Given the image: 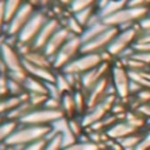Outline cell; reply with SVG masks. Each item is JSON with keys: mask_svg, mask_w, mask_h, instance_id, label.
Segmentation results:
<instances>
[{"mask_svg": "<svg viewBox=\"0 0 150 150\" xmlns=\"http://www.w3.org/2000/svg\"><path fill=\"white\" fill-rule=\"evenodd\" d=\"M52 127H41V125H26L18 124L17 129L12 133L7 140L5 145L12 146L15 149H21L30 144H36L38 141L47 140L49 134L52 133Z\"/></svg>", "mask_w": 150, "mask_h": 150, "instance_id": "6da1fadb", "label": "cell"}, {"mask_svg": "<svg viewBox=\"0 0 150 150\" xmlns=\"http://www.w3.org/2000/svg\"><path fill=\"white\" fill-rule=\"evenodd\" d=\"M65 117L61 109H50V108H36L29 112L18 124L26 125H41V127H52L55 121Z\"/></svg>", "mask_w": 150, "mask_h": 150, "instance_id": "7a4b0ae2", "label": "cell"}, {"mask_svg": "<svg viewBox=\"0 0 150 150\" xmlns=\"http://www.w3.org/2000/svg\"><path fill=\"white\" fill-rule=\"evenodd\" d=\"M100 63H103L101 55H99L98 53H90V54H84L80 58L73 59L67 66H65L62 73L74 74V75L82 76L83 74H86L90 70H92V69L98 67Z\"/></svg>", "mask_w": 150, "mask_h": 150, "instance_id": "3957f363", "label": "cell"}, {"mask_svg": "<svg viewBox=\"0 0 150 150\" xmlns=\"http://www.w3.org/2000/svg\"><path fill=\"white\" fill-rule=\"evenodd\" d=\"M115 101H116V98H115V95L112 93V95L107 96L104 100H101L99 104H96L93 108L88 109V112L84 115V117H83V120H82L83 127L90 128V127H92L93 124H96V122L101 121L104 117H107V113H108L109 111H112V108H113Z\"/></svg>", "mask_w": 150, "mask_h": 150, "instance_id": "277c9868", "label": "cell"}, {"mask_svg": "<svg viewBox=\"0 0 150 150\" xmlns=\"http://www.w3.org/2000/svg\"><path fill=\"white\" fill-rule=\"evenodd\" d=\"M82 40L78 38V37H73V38H69L65 42L62 47L58 50V53L54 55L53 58V66L57 69H65V66H67L71 61L74 59L75 54L78 53V50L82 49Z\"/></svg>", "mask_w": 150, "mask_h": 150, "instance_id": "5b68a950", "label": "cell"}, {"mask_svg": "<svg viewBox=\"0 0 150 150\" xmlns=\"http://www.w3.org/2000/svg\"><path fill=\"white\" fill-rule=\"evenodd\" d=\"M112 79H113V90L119 95V98L127 99L130 93V78L129 73L124 70L121 66H115L112 70Z\"/></svg>", "mask_w": 150, "mask_h": 150, "instance_id": "8992f818", "label": "cell"}, {"mask_svg": "<svg viewBox=\"0 0 150 150\" xmlns=\"http://www.w3.org/2000/svg\"><path fill=\"white\" fill-rule=\"evenodd\" d=\"M115 34H116V30H115V29H107V30H104L103 33H100L99 36H96L95 38H92L91 41L83 44L80 52H82L83 54L96 53L99 49H101L103 46L111 44L112 38L115 37Z\"/></svg>", "mask_w": 150, "mask_h": 150, "instance_id": "52a82bcc", "label": "cell"}, {"mask_svg": "<svg viewBox=\"0 0 150 150\" xmlns=\"http://www.w3.org/2000/svg\"><path fill=\"white\" fill-rule=\"evenodd\" d=\"M107 70H108V63L103 62V63H100L98 67H95V69H92V70H90L88 73L83 74L82 76H80V87H82L83 90L90 91L96 83L100 82L103 78H105L104 74L107 73Z\"/></svg>", "mask_w": 150, "mask_h": 150, "instance_id": "ba28073f", "label": "cell"}, {"mask_svg": "<svg viewBox=\"0 0 150 150\" xmlns=\"http://www.w3.org/2000/svg\"><path fill=\"white\" fill-rule=\"evenodd\" d=\"M0 52H1V59H3V62H4L5 67H7L8 73L24 70L23 59L18 58V55L11 49V46H8V45H1Z\"/></svg>", "mask_w": 150, "mask_h": 150, "instance_id": "9c48e42d", "label": "cell"}, {"mask_svg": "<svg viewBox=\"0 0 150 150\" xmlns=\"http://www.w3.org/2000/svg\"><path fill=\"white\" fill-rule=\"evenodd\" d=\"M23 65H24V69H25V71L28 73L29 76H33V78H36V79H40L45 83H55L57 75L53 74L52 71H50V69L38 67V66H34L24 59H23Z\"/></svg>", "mask_w": 150, "mask_h": 150, "instance_id": "30bf717a", "label": "cell"}, {"mask_svg": "<svg viewBox=\"0 0 150 150\" xmlns=\"http://www.w3.org/2000/svg\"><path fill=\"white\" fill-rule=\"evenodd\" d=\"M44 23V17L42 15H34L32 18H29V21L25 24V26L23 28L20 33V41L21 42H28L32 38H34L37 34V32L41 30V25Z\"/></svg>", "mask_w": 150, "mask_h": 150, "instance_id": "8fae6325", "label": "cell"}, {"mask_svg": "<svg viewBox=\"0 0 150 150\" xmlns=\"http://www.w3.org/2000/svg\"><path fill=\"white\" fill-rule=\"evenodd\" d=\"M67 40H69V33L65 29L55 32L52 36V38L49 40V42L46 44V46H45V54L47 57H54Z\"/></svg>", "mask_w": 150, "mask_h": 150, "instance_id": "7c38bea8", "label": "cell"}, {"mask_svg": "<svg viewBox=\"0 0 150 150\" xmlns=\"http://www.w3.org/2000/svg\"><path fill=\"white\" fill-rule=\"evenodd\" d=\"M145 9L144 8H133V9H128V11H121V12H116L111 16H105L104 23L105 24H116V23H125L129 21L132 18H136L138 16L144 15Z\"/></svg>", "mask_w": 150, "mask_h": 150, "instance_id": "4fadbf2b", "label": "cell"}, {"mask_svg": "<svg viewBox=\"0 0 150 150\" xmlns=\"http://www.w3.org/2000/svg\"><path fill=\"white\" fill-rule=\"evenodd\" d=\"M136 130L137 129L133 128L130 124H128L127 121H122V122H116L115 125H112V127L107 130V136H108L109 138H115V140L120 141L130 134H134Z\"/></svg>", "mask_w": 150, "mask_h": 150, "instance_id": "5bb4252c", "label": "cell"}, {"mask_svg": "<svg viewBox=\"0 0 150 150\" xmlns=\"http://www.w3.org/2000/svg\"><path fill=\"white\" fill-rule=\"evenodd\" d=\"M133 37H134V32L133 30H128V32H125V33H122L121 36L115 38L113 41L108 45V53L112 55L120 54V53L127 47V45L132 41Z\"/></svg>", "mask_w": 150, "mask_h": 150, "instance_id": "9a60e30c", "label": "cell"}, {"mask_svg": "<svg viewBox=\"0 0 150 150\" xmlns=\"http://www.w3.org/2000/svg\"><path fill=\"white\" fill-rule=\"evenodd\" d=\"M57 28V21L52 20L46 24L45 26H42V29L40 30V33L36 37V42H34V47H42L46 46V44L49 42V40L52 38V36L54 33L53 32Z\"/></svg>", "mask_w": 150, "mask_h": 150, "instance_id": "2e32d148", "label": "cell"}, {"mask_svg": "<svg viewBox=\"0 0 150 150\" xmlns=\"http://www.w3.org/2000/svg\"><path fill=\"white\" fill-rule=\"evenodd\" d=\"M30 5L29 4H24L23 7L18 9V12L16 13V16L13 17L12 24H11V28H9V33H15L17 32L20 28H23V25L25 24V21L28 20L29 15H30Z\"/></svg>", "mask_w": 150, "mask_h": 150, "instance_id": "e0dca14e", "label": "cell"}, {"mask_svg": "<svg viewBox=\"0 0 150 150\" xmlns=\"http://www.w3.org/2000/svg\"><path fill=\"white\" fill-rule=\"evenodd\" d=\"M24 88L28 93H44V95H49L47 93L46 83L42 82L40 79H36L33 76H28L24 83Z\"/></svg>", "mask_w": 150, "mask_h": 150, "instance_id": "ac0fdd59", "label": "cell"}, {"mask_svg": "<svg viewBox=\"0 0 150 150\" xmlns=\"http://www.w3.org/2000/svg\"><path fill=\"white\" fill-rule=\"evenodd\" d=\"M61 109H62L65 117L66 116L71 117L75 112H78L73 92H67V93H65V95H62V98H61Z\"/></svg>", "mask_w": 150, "mask_h": 150, "instance_id": "d6986e66", "label": "cell"}, {"mask_svg": "<svg viewBox=\"0 0 150 150\" xmlns=\"http://www.w3.org/2000/svg\"><path fill=\"white\" fill-rule=\"evenodd\" d=\"M24 61L32 63L34 66L38 67H45V69H50V66L53 65V62L49 59L46 54H40V53H28L24 58Z\"/></svg>", "mask_w": 150, "mask_h": 150, "instance_id": "ffe728a7", "label": "cell"}, {"mask_svg": "<svg viewBox=\"0 0 150 150\" xmlns=\"http://www.w3.org/2000/svg\"><path fill=\"white\" fill-rule=\"evenodd\" d=\"M17 127H18V122L11 121V120H8L5 122H0V148L5 145L7 140L17 129Z\"/></svg>", "mask_w": 150, "mask_h": 150, "instance_id": "44dd1931", "label": "cell"}, {"mask_svg": "<svg viewBox=\"0 0 150 150\" xmlns=\"http://www.w3.org/2000/svg\"><path fill=\"white\" fill-rule=\"evenodd\" d=\"M104 30H107L105 25H100V24L93 25L92 28H90L84 34H83V37H80V40H82V45L86 44V42H88V41H91L92 38H95L96 36H99L100 33H103Z\"/></svg>", "mask_w": 150, "mask_h": 150, "instance_id": "7402d4cb", "label": "cell"}, {"mask_svg": "<svg viewBox=\"0 0 150 150\" xmlns=\"http://www.w3.org/2000/svg\"><path fill=\"white\" fill-rule=\"evenodd\" d=\"M62 150H100V145L93 141H84V142H75L73 145L63 148Z\"/></svg>", "mask_w": 150, "mask_h": 150, "instance_id": "603a6c76", "label": "cell"}, {"mask_svg": "<svg viewBox=\"0 0 150 150\" xmlns=\"http://www.w3.org/2000/svg\"><path fill=\"white\" fill-rule=\"evenodd\" d=\"M55 86H57V88L59 90V92L62 93V95H65V93H67V92H71V88H73L65 73L57 75V79H55Z\"/></svg>", "mask_w": 150, "mask_h": 150, "instance_id": "cb8c5ba5", "label": "cell"}, {"mask_svg": "<svg viewBox=\"0 0 150 150\" xmlns=\"http://www.w3.org/2000/svg\"><path fill=\"white\" fill-rule=\"evenodd\" d=\"M62 149H63L62 137H61L59 134H57V133L47 138L46 145H45V148H44V150H62Z\"/></svg>", "mask_w": 150, "mask_h": 150, "instance_id": "d4e9b609", "label": "cell"}, {"mask_svg": "<svg viewBox=\"0 0 150 150\" xmlns=\"http://www.w3.org/2000/svg\"><path fill=\"white\" fill-rule=\"evenodd\" d=\"M18 3H20V0H7V3H5V5H4V8H5L4 18L5 20H9V18L15 15L16 9L18 8Z\"/></svg>", "mask_w": 150, "mask_h": 150, "instance_id": "484cf974", "label": "cell"}, {"mask_svg": "<svg viewBox=\"0 0 150 150\" xmlns=\"http://www.w3.org/2000/svg\"><path fill=\"white\" fill-rule=\"evenodd\" d=\"M127 122L132 125L133 128H136V129H138L140 127H142L144 125V120L141 119L138 115H133V113H128L127 115Z\"/></svg>", "mask_w": 150, "mask_h": 150, "instance_id": "4316f807", "label": "cell"}, {"mask_svg": "<svg viewBox=\"0 0 150 150\" xmlns=\"http://www.w3.org/2000/svg\"><path fill=\"white\" fill-rule=\"evenodd\" d=\"M124 4V0H121V1H109L108 4L104 7V11H103V13L104 15H113V12L115 11H117L121 5Z\"/></svg>", "mask_w": 150, "mask_h": 150, "instance_id": "83f0119b", "label": "cell"}, {"mask_svg": "<svg viewBox=\"0 0 150 150\" xmlns=\"http://www.w3.org/2000/svg\"><path fill=\"white\" fill-rule=\"evenodd\" d=\"M69 125H70V129H71V132L75 134V137H79V134H80V132H82V129L84 127H83V124H82V121H76V120H69Z\"/></svg>", "mask_w": 150, "mask_h": 150, "instance_id": "f1b7e54d", "label": "cell"}, {"mask_svg": "<svg viewBox=\"0 0 150 150\" xmlns=\"http://www.w3.org/2000/svg\"><path fill=\"white\" fill-rule=\"evenodd\" d=\"M92 1L93 0H75L71 8H73V11H75V12H79V11L86 9Z\"/></svg>", "mask_w": 150, "mask_h": 150, "instance_id": "f546056e", "label": "cell"}, {"mask_svg": "<svg viewBox=\"0 0 150 150\" xmlns=\"http://www.w3.org/2000/svg\"><path fill=\"white\" fill-rule=\"evenodd\" d=\"M137 100L141 103V105H145L146 103L150 101V90H141L140 92H137Z\"/></svg>", "mask_w": 150, "mask_h": 150, "instance_id": "4dcf8cb0", "label": "cell"}, {"mask_svg": "<svg viewBox=\"0 0 150 150\" xmlns=\"http://www.w3.org/2000/svg\"><path fill=\"white\" fill-rule=\"evenodd\" d=\"M46 141L47 140H42V141H38L36 144H30L28 146H24L21 149H16V150H44L45 145H46Z\"/></svg>", "mask_w": 150, "mask_h": 150, "instance_id": "1f68e13d", "label": "cell"}, {"mask_svg": "<svg viewBox=\"0 0 150 150\" xmlns=\"http://www.w3.org/2000/svg\"><path fill=\"white\" fill-rule=\"evenodd\" d=\"M134 150H150V133H148L145 137H142V140L136 146Z\"/></svg>", "mask_w": 150, "mask_h": 150, "instance_id": "d6a6232c", "label": "cell"}, {"mask_svg": "<svg viewBox=\"0 0 150 150\" xmlns=\"http://www.w3.org/2000/svg\"><path fill=\"white\" fill-rule=\"evenodd\" d=\"M90 8H86V9L83 11H79V12L76 13V20L79 24H86V21L88 20V17H90Z\"/></svg>", "mask_w": 150, "mask_h": 150, "instance_id": "836d02e7", "label": "cell"}, {"mask_svg": "<svg viewBox=\"0 0 150 150\" xmlns=\"http://www.w3.org/2000/svg\"><path fill=\"white\" fill-rule=\"evenodd\" d=\"M133 59L136 61H140V62H142L144 65H146V63H150V53H138V54H134L133 55Z\"/></svg>", "mask_w": 150, "mask_h": 150, "instance_id": "e575fe53", "label": "cell"}, {"mask_svg": "<svg viewBox=\"0 0 150 150\" xmlns=\"http://www.w3.org/2000/svg\"><path fill=\"white\" fill-rule=\"evenodd\" d=\"M134 49L140 50L141 53H150V42H148V44H137L134 46Z\"/></svg>", "mask_w": 150, "mask_h": 150, "instance_id": "d590c367", "label": "cell"}, {"mask_svg": "<svg viewBox=\"0 0 150 150\" xmlns=\"http://www.w3.org/2000/svg\"><path fill=\"white\" fill-rule=\"evenodd\" d=\"M138 112L141 115H145V116L150 117V104H145V105H140L138 107Z\"/></svg>", "mask_w": 150, "mask_h": 150, "instance_id": "8d00e7d4", "label": "cell"}, {"mask_svg": "<svg viewBox=\"0 0 150 150\" xmlns=\"http://www.w3.org/2000/svg\"><path fill=\"white\" fill-rule=\"evenodd\" d=\"M70 28H73L75 32H80V30H82V29L79 28V25H78L74 20H70Z\"/></svg>", "mask_w": 150, "mask_h": 150, "instance_id": "74e56055", "label": "cell"}, {"mask_svg": "<svg viewBox=\"0 0 150 150\" xmlns=\"http://www.w3.org/2000/svg\"><path fill=\"white\" fill-rule=\"evenodd\" d=\"M0 122H3V121H1V117H0Z\"/></svg>", "mask_w": 150, "mask_h": 150, "instance_id": "f35d334b", "label": "cell"}]
</instances>
